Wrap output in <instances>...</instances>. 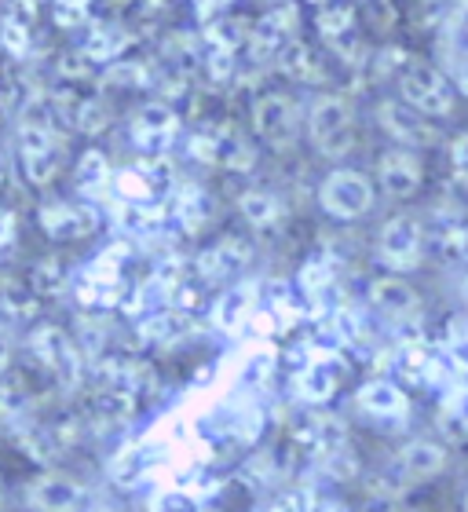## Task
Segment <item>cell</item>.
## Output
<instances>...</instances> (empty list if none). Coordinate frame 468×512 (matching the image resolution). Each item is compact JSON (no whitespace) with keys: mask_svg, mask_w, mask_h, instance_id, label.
Segmentation results:
<instances>
[{"mask_svg":"<svg viewBox=\"0 0 468 512\" xmlns=\"http://www.w3.org/2000/svg\"><path fill=\"white\" fill-rule=\"evenodd\" d=\"M260 293H264V286H260L256 278H238V282H231L213 304L216 330L227 333V337H238L245 326H253L256 311H260V304H264Z\"/></svg>","mask_w":468,"mask_h":512,"instance_id":"44dd1931","label":"cell"},{"mask_svg":"<svg viewBox=\"0 0 468 512\" xmlns=\"http://www.w3.org/2000/svg\"><path fill=\"white\" fill-rule=\"evenodd\" d=\"M443 406H447V414L454 417L461 428H468V384H458V388L443 399Z\"/></svg>","mask_w":468,"mask_h":512,"instance_id":"836d02e7","label":"cell"},{"mask_svg":"<svg viewBox=\"0 0 468 512\" xmlns=\"http://www.w3.org/2000/svg\"><path fill=\"white\" fill-rule=\"evenodd\" d=\"M44 300L30 286V275H15V271H0V319L4 322H37Z\"/></svg>","mask_w":468,"mask_h":512,"instance_id":"cb8c5ba5","label":"cell"},{"mask_svg":"<svg viewBox=\"0 0 468 512\" xmlns=\"http://www.w3.org/2000/svg\"><path fill=\"white\" fill-rule=\"evenodd\" d=\"M205 8L209 11H220V8H227V4H231V0H202Z\"/></svg>","mask_w":468,"mask_h":512,"instance_id":"d590c367","label":"cell"},{"mask_svg":"<svg viewBox=\"0 0 468 512\" xmlns=\"http://www.w3.org/2000/svg\"><path fill=\"white\" fill-rule=\"evenodd\" d=\"M0 505H4V491H0Z\"/></svg>","mask_w":468,"mask_h":512,"instance_id":"b9f144b4","label":"cell"},{"mask_svg":"<svg viewBox=\"0 0 468 512\" xmlns=\"http://www.w3.org/2000/svg\"><path fill=\"white\" fill-rule=\"evenodd\" d=\"M366 300H370V308L388 322H417L421 319V293H417L406 275H377L370 278V286H366Z\"/></svg>","mask_w":468,"mask_h":512,"instance_id":"ffe728a7","label":"cell"},{"mask_svg":"<svg viewBox=\"0 0 468 512\" xmlns=\"http://www.w3.org/2000/svg\"><path fill=\"white\" fill-rule=\"evenodd\" d=\"M315 512H344V509H341V505H319Z\"/></svg>","mask_w":468,"mask_h":512,"instance_id":"8d00e7d4","label":"cell"},{"mask_svg":"<svg viewBox=\"0 0 468 512\" xmlns=\"http://www.w3.org/2000/svg\"><path fill=\"white\" fill-rule=\"evenodd\" d=\"M275 63H278L282 74L293 77V81H300V85H315V81L322 77L319 52H315L308 41H300V37H293V41L275 55Z\"/></svg>","mask_w":468,"mask_h":512,"instance_id":"4316f807","label":"cell"},{"mask_svg":"<svg viewBox=\"0 0 468 512\" xmlns=\"http://www.w3.org/2000/svg\"><path fill=\"white\" fill-rule=\"evenodd\" d=\"M348 359L333 344H300L297 355H289V384L304 406H326L341 392Z\"/></svg>","mask_w":468,"mask_h":512,"instance_id":"277c9868","label":"cell"},{"mask_svg":"<svg viewBox=\"0 0 468 512\" xmlns=\"http://www.w3.org/2000/svg\"><path fill=\"white\" fill-rule=\"evenodd\" d=\"M15 249H19V213L0 205V267L8 264Z\"/></svg>","mask_w":468,"mask_h":512,"instance_id":"f546056e","label":"cell"},{"mask_svg":"<svg viewBox=\"0 0 468 512\" xmlns=\"http://www.w3.org/2000/svg\"><path fill=\"white\" fill-rule=\"evenodd\" d=\"M22 355L41 366L63 395H74L85 388L88 381L85 348L63 326H55V322H33V330L22 341Z\"/></svg>","mask_w":468,"mask_h":512,"instance_id":"3957f363","label":"cell"},{"mask_svg":"<svg viewBox=\"0 0 468 512\" xmlns=\"http://www.w3.org/2000/svg\"><path fill=\"white\" fill-rule=\"evenodd\" d=\"M447 158H450V172H454V180L468 183V128H461L458 136L450 139Z\"/></svg>","mask_w":468,"mask_h":512,"instance_id":"1f68e13d","label":"cell"},{"mask_svg":"<svg viewBox=\"0 0 468 512\" xmlns=\"http://www.w3.org/2000/svg\"><path fill=\"white\" fill-rule=\"evenodd\" d=\"M26 509L30 512H85L88 487L66 472H37L26 483Z\"/></svg>","mask_w":468,"mask_h":512,"instance_id":"d6986e66","label":"cell"},{"mask_svg":"<svg viewBox=\"0 0 468 512\" xmlns=\"http://www.w3.org/2000/svg\"><path fill=\"white\" fill-rule=\"evenodd\" d=\"M128 147L136 154H169L183 136V118L169 99H147L139 103L125 121Z\"/></svg>","mask_w":468,"mask_h":512,"instance_id":"30bf717a","label":"cell"},{"mask_svg":"<svg viewBox=\"0 0 468 512\" xmlns=\"http://www.w3.org/2000/svg\"><path fill=\"white\" fill-rule=\"evenodd\" d=\"M30 286L37 289L41 300H52V297H63L66 289L74 286V278H70V271H66L55 256H41L30 271Z\"/></svg>","mask_w":468,"mask_h":512,"instance_id":"83f0119b","label":"cell"},{"mask_svg":"<svg viewBox=\"0 0 468 512\" xmlns=\"http://www.w3.org/2000/svg\"><path fill=\"white\" fill-rule=\"evenodd\" d=\"M355 406L362 417H370L377 425H403L410 417V395L403 392V384L392 377H370L355 388Z\"/></svg>","mask_w":468,"mask_h":512,"instance_id":"7402d4cb","label":"cell"},{"mask_svg":"<svg viewBox=\"0 0 468 512\" xmlns=\"http://www.w3.org/2000/svg\"><path fill=\"white\" fill-rule=\"evenodd\" d=\"M304 136L326 161H341L355 147V107L341 92H319L304 110Z\"/></svg>","mask_w":468,"mask_h":512,"instance_id":"5b68a950","label":"cell"},{"mask_svg":"<svg viewBox=\"0 0 468 512\" xmlns=\"http://www.w3.org/2000/svg\"><path fill=\"white\" fill-rule=\"evenodd\" d=\"M253 139L271 154H289L304 136V107L289 92H260L249 103Z\"/></svg>","mask_w":468,"mask_h":512,"instance_id":"52a82bcc","label":"cell"},{"mask_svg":"<svg viewBox=\"0 0 468 512\" xmlns=\"http://www.w3.org/2000/svg\"><path fill=\"white\" fill-rule=\"evenodd\" d=\"M11 363H15V352H11V344H8V341H0V384L8 381Z\"/></svg>","mask_w":468,"mask_h":512,"instance_id":"e575fe53","label":"cell"},{"mask_svg":"<svg viewBox=\"0 0 468 512\" xmlns=\"http://www.w3.org/2000/svg\"><path fill=\"white\" fill-rule=\"evenodd\" d=\"M293 447L300 454H308L311 461H322V465H333L337 458H344L348 450V425H344L341 414H333L326 406H311L293 421Z\"/></svg>","mask_w":468,"mask_h":512,"instance_id":"4fadbf2b","label":"cell"},{"mask_svg":"<svg viewBox=\"0 0 468 512\" xmlns=\"http://www.w3.org/2000/svg\"><path fill=\"white\" fill-rule=\"evenodd\" d=\"M92 512H117V509H110V505H96Z\"/></svg>","mask_w":468,"mask_h":512,"instance_id":"f35d334b","label":"cell"},{"mask_svg":"<svg viewBox=\"0 0 468 512\" xmlns=\"http://www.w3.org/2000/svg\"><path fill=\"white\" fill-rule=\"evenodd\" d=\"M238 213H242V220L253 227V231H275V227L282 224L286 209L278 202V194L264 191V187H245V191L238 194Z\"/></svg>","mask_w":468,"mask_h":512,"instance_id":"d4e9b609","label":"cell"},{"mask_svg":"<svg viewBox=\"0 0 468 512\" xmlns=\"http://www.w3.org/2000/svg\"><path fill=\"white\" fill-rule=\"evenodd\" d=\"M315 30L326 52L341 55L344 63L359 66L362 59V37H359V4L351 0H326L315 8Z\"/></svg>","mask_w":468,"mask_h":512,"instance_id":"2e32d148","label":"cell"},{"mask_svg":"<svg viewBox=\"0 0 468 512\" xmlns=\"http://www.w3.org/2000/svg\"><path fill=\"white\" fill-rule=\"evenodd\" d=\"M8 187V172H4V165H0V191Z\"/></svg>","mask_w":468,"mask_h":512,"instance_id":"74e56055","label":"cell"},{"mask_svg":"<svg viewBox=\"0 0 468 512\" xmlns=\"http://www.w3.org/2000/svg\"><path fill=\"white\" fill-rule=\"evenodd\" d=\"M447 447L436 439H410L395 450L392 458L384 461V469L373 480V491L388 498V502H403L432 480H439L447 472Z\"/></svg>","mask_w":468,"mask_h":512,"instance_id":"7a4b0ae2","label":"cell"},{"mask_svg":"<svg viewBox=\"0 0 468 512\" xmlns=\"http://www.w3.org/2000/svg\"><path fill=\"white\" fill-rule=\"evenodd\" d=\"M333 278H337V267H333L330 256H311V260H304V267H300L297 286H300V293H304V300H319L333 289Z\"/></svg>","mask_w":468,"mask_h":512,"instance_id":"f1b7e54d","label":"cell"},{"mask_svg":"<svg viewBox=\"0 0 468 512\" xmlns=\"http://www.w3.org/2000/svg\"><path fill=\"white\" fill-rule=\"evenodd\" d=\"M256 246L253 238L245 235H220L216 242H209L205 249H198L191 260V278L209 286H231L242 278V271L253 264Z\"/></svg>","mask_w":468,"mask_h":512,"instance_id":"5bb4252c","label":"cell"},{"mask_svg":"<svg viewBox=\"0 0 468 512\" xmlns=\"http://www.w3.org/2000/svg\"><path fill=\"white\" fill-rule=\"evenodd\" d=\"M275 363L278 355L267 348V352H256L249 355V363H245V384H253V388H260V384L271 381V374H275Z\"/></svg>","mask_w":468,"mask_h":512,"instance_id":"4dcf8cb0","label":"cell"},{"mask_svg":"<svg viewBox=\"0 0 468 512\" xmlns=\"http://www.w3.org/2000/svg\"><path fill=\"white\" fill-rule=\"evenodd\" d=\"M11 136H15V154H19V169L22 180L37 187V191H48L59 183L74 161H70V132L59 125V118L48 107V81H44V92L33 99L30 107L22 110L19 118L11 121Z\"/></svg>","mask_w":468,"mask_h":512,"instance_id":"6da1fadb","label":"cell"},{"mask_svg":"<svg viewBox=\"0 0 468 512\" xmlns=\"http://www.w3.org/2000/svg\"><path fill=\"white\" fill-rule=\"evenodd\" d=\"M373 118H377V128L392 139L395 147L425 150V147H436V143H439V125H436V121L425 118L421 110H414L406 99H399V96L381 99V103H377V110H373Z\"/></svg>","mask_w":468,"mask_h":512,"instance_id":"9a60e30c","label":"cell"},{"mask_svg":"<svg viewBox=\"0 0 468 512\" xmlns=\"http://www.w3.org/2000/svg\"><path fill=\"white\" fill-rule=\"evenodd\" d=\"M308 4H315V8H319V4H326V0H308Z\"/></svg>","mask_w":468,"mask_h":512,"instance_id":"60d3db41","label":"cell"},{"mask_svg":"<svg viewBox=\"0 0 468 512\" xmlns=\"http://www.w3.org/2000/svg\"><path fill=\"white\" fill-rule=\"evenodd\" d=\"M373 180H377V187H381L392 202H410V198H417L421 187H425V161H421L417 150L395 147L392 143V147L377 158Z\"/></svg>","mask_w":468,"mask_h":512,"instance_id":"ac0fdd59","label":"cell"},{"mask_svg":"<svg viewBox=\"0 0 468 512\" xmlns=\"http://www.w3.org/2000/svg\"><path fill=\"white\" fill-rule=\"evenodd\" d=\"M377 205V180L362 169H333L319 183V209L337 224L366 220Z\"/></svg>","mask_w":468,"mask_h":512,"instance_id":"ba28073f","label":"cell"},{"mask_svg":"<svg viewBox=\"0 0 468 512\" xmlns=\"http://www.w3.org/2000/svg\"><path fill=\"white\" fill-rule=\"evenodd\" d=\"M70 172H74V191L85 194V198L88 194H99L103 187L114 183V165H110V158L99 147L81 150L77 161L70 165Z\"/></svg>","mask_w":468,"mask_h":512,"instance_id":"484cf974","label":"cell"},{"mask_svg":"<svg viewBox=\"0 0 468 512\" xmlns=\"http://www.w3.org/2000/svg\"><path fill=\"white\" fill-rule=\"evenodd\" d=\"M439 63L458 92H468V4L450 11L439 30Z\"/></svg>","mask_w":468,"mask_h":512,"instance_id":"603a6c76","label":"cell"},{"mask_svg":"<svg viewBox=\"0 0 468 512\" xmlns=\"http://www.w3.org/2000/svg\"><path fill=\"white\" fill-rule=\"evenodd\" d=\"M187 150H191L194 161L216 165V169L234 172V176H245V172L256 169V143L234 125L198 128L194 136H187Z\"/></svg>","mask_w":468,"mask_h":512,"instance_id":"7c38bea8","label":"cell"},{"mask_svg":"<svg viewBox=\"0 0 468 512\" xmlns=\"http://www.w3.org/2000/svg\"><path fill=\"white\" fill-rule=\"evenodd\" d=\"M37 227L55 246H74L99 235L103 216L88 198H44L37 205Z\"/></svg>","mask_w":468,"mask_h":512,"instance_id":"8fae6325","label":"cell"},{"mask_svg":"<svg viewBox=\"0 0 468 512\" xmlns=\"http://www.w3.org/2000/svg\"><path fill=\"white\" fill-rule=\"evenodd\" d=\"M425 246H428L425 224H421L414 213H395V216H388L381 224V231H377L373 256H377V264H381L384 271L410 275V271H417L421 260H425Z\"/></svg>","mask_w":468,"mask_h":512,"instance_id":"9c48e42d","label":"cell"},{"mask_svg":"<svg viewBox=\"0 0 468 512\" xmlns=\"http://www.w3.org/2000/svg\"><path fill=\"white\" fill-rule=\"evenodd\" d=\"M461 512H468V491H465V498H461Z\"/></svg>","mask_w":468,"mask_h":512,"instance_id":"ab89813d","label":"cell"},{"mask_svg":"<svg viewBox=\"0 0 468 512\" xmlns=\"http://www.w3.org/2000/svg\"><path fill=\"white\" fill-rule=\"evenodd\" d=\"M443 253H447L450 260H458V264H468V220L465 224L447 227V235H443Z\"/></svg>","mask_w":468,"mask_h":512,"instance_id":"d6a6232c","label":"cell"},{"mask_svg":"<svg viewBox=\"0 0 468 512\" xmlns=\"http://www.w3.org/2000/svg\"><path fill=\"white\" fill-rule=\"evenodd\" d=\"M395 96L406 99L414 110H421L425 118L439 121L450 118L454 107H458V85L447 77V70L428 59H417L410 55L399 74H395Z\"/></svg>","mask_w":468,"mask_h":512,"instance_id":"8992f818","label":"cell"},{"mask_svg":"<svg viewBox=\"0 0 468 512\" xmlns=\"http://www.w3.org/2000/svg\"><path fill=\"white\" fill-rule=\"evenodd\" d=\"M74 48L85 55L88 63H96L99 70L110 63H117L121 55H128L136 48V26L121 15H96L85 30L77 33Z\"/></svg>","mask_w":468,"mask_h":512,"instance_id":"e0dca14e","label":"cell"}]
</instances>
